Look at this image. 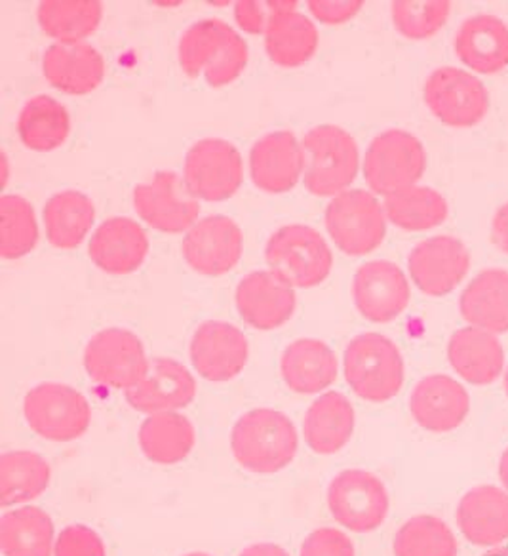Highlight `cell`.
I'll list each match as a JSON object with an SVG mask.
<instances>
[{
	"label": "cell",
	"instance_id": "1",
	"mask_svg": "<svg viewBox=\"0 0 508 556\" xmlns=\"http://www.w3.org/2000/svg\"><path fill=\"white\" fill-rule=\"evenodd\" d=\"M179 65L189 77L204 75L209 86L221 88L246 70L247 45L231 25L219 20L193 24L181 35Z\"/></svg>",
	"mask_w": 508,
	"mask_h": 556
},
{
	"label": "cell",
	"instance_id": "2",
	"mask_svg": "<svg viewBox=\"0 0 508 556\" xmlns=\"http://www.w3.org/2000/svg\"><path fill=\"white\" fill-rule=\"evenodd\" d=\"M232 454L246 471H282L297 454V431L292 419L277 409L247 412L232 427Z\"/></svg>",
	"mask_w": 508,
	"mask_h": 556
},
{
	"label": "cell",
	"instance_id": "3",
	"mask_svg": "<svg viewBox=\"0 0 508 556\" xmlns=\"http://www.w3.org/2000/svg\"><path fill=\"white\" fill-rule=\"evenodd\" d=\"M305 187L315 197L345 193L358 174V148L348 131L331 124L316 126L303 143Z\"/></svg>",
	"mask_w": 508,
	"mask_h": 556
},
{
	"label": "cell",
	"instance_id": "4",
	"mask_svg": "<svg viewBox=\"0 0 508 556\" xmlns=\"http://www.w3.org/2000/svg\"><path fill=\"white\" fill-rule=\"evenodd\" d=\"M345 378L360 399L385 402L401 393L404 361L394 341L381 333H363L345 351Z\"/></svg>",
	"mask_w": 508,
	"mask_h": 556
},
{
	"label": "cell",
	"instance_id": "5",
	"mask_svg": "<svg viewBox=\"0 0 508 556\" xmlns=\"http://www.w3.org/2000/svg\"><path fill=\"white\" fill-rule=\"evenodd\" d=\"M265 257L270 270L293 288H313L333 267L328 242L307 225H288L270 237Z\"/></svg>",
	"mask_w": 508,
	"mask_h": 556
},
{
	"label": "cell",
	"instance_id": "6",
	"mask_svg": "<svg viewBox=\"0 0 508 556\" xmlns=\"http://www.w3.org/2000/svg\"><path fill=\"white\" fill-rule=\"evenodd\" d=\"M427 166L423 143L404 130H386L371 141L364 178L378 194L398 193L416 186Z\"/></svg>",
	"mask_w": 508,
	"mask_h": 556
},
{
	"label": "cell",
	"instance_id": "7",
	"mask_svg": "<svg viewBox=\"0 0 508 556\" xmlns=\"http://www.w3.org/2000/svg\"><path fill=\"white\" fill-rule=\"evenodd\" d=\"M326 227L341 252L360 257L381 247L385 239V210L363 189L345 191L328 204Z\"/></svg>",
	"mask_w": 508,
	"mask_h": 556
},
{
	"label": "cell",
	"instance_id": "8",
	"mask_svg": "<svg viewBox=\"0 0 508 556\" xmlns=\"http://www.w3.org/2000/svg\"><path fill=\"white\" fill-rule=\"evenodd\" d=\"M24 414L35 433L54 442L75 441L92 421L85 394L62 383L33 387L25 396Z\"/></svg>",
	"mask_w": 508,
	"mask_h": 556
},
{
	"label": "cell",
	"instance_id": "9",
	"mask_svg": "<svg viewBox=\"0 0 508 556\" xmlns=\"http://www.w3.org/2000/svg\"><path fill=\"white\" fill-rule=\"evenodd\" d=\"M85 366L96 383L128 391L145 379L151 364L136 333L124 328H107L96 333L88 343Z\"/></svg>",
	"mask_w": 508,
	"mask_h": 556
},
{
	"label": "cell",
	"instance_id": "10",
	"mask_svg": "<svg viewBox=\"0 0 508 556\" xmlns=\"http://www.w3.org/2000/svg\"><path fill=\"white\" fill-rule=\"evenodd\" d=\"M328 505L343 528L356 533L373 532L389 515V494L376 475L348 469L331 480Z\"/></svg>",
	"mask_w": 508,
	"mask_h": 556
},
{
	"label": "cell",
	"instance_id": "11",
	"mask_svg": "<svg viewBox=\"0 0 508 556\" xmlns=\"http://www.w3.org/2000/svg\"><path fill=\"white\" fill-rule=\"evenodd\" d=\"M242 156L225 139H202L186 156V181L189 193L202 201L231 199L242 186Z\"/></svg>",
	"mask_w": 508,
	"mask_h": 556
},
{
	"label": "cell",
	"instance_id": "12",
	"mask_svg": "<svg viewBox=\"0 0 508 556\" xmlns=\"http://www.w3.org/2000/svg\"><path fill=\"white\" fill-rule=\"evenodd\" d=\"M424 101L440 123L454 128L474 126L490 109L485 86L457 67H440L427 78Z\"/></svg>",
	"mask_w": 508,
	"mask_h": 556
},
{
	"label": "cell",
	"instance_id": "13",
	"mask_svg": "<svg viewBox=\"0 0 508 556\" xmlns=\"http://www.w3.org/2000/svg\"><path fill=\"white\" fill-rule=\"evenodd\" d=\"M134 206L149 227L162 232L189 231L201 212L199 199L176 172H158L149 184L136 187Z\"/></svg>",
	"mask_w": 508,
	"mask_h": 556
},
{
	"label": "cell",
	"instance_id": "14",
	"mask_svg": "<svg viewBox=\"0 0 508 556\" xmlns=\"http://www.w3.org/2000/svg\"><path fill=\"white\" fill-rule=\"evenodd\" d=\"M408 265L417 288L440 298L454 292L469 273L470 254L461 240L439 235L419 242L409 254Z\"/></svg>",
	"mask_w": 508,
	"mask_h": 556
},
{
	"label": "cell",
	"instance_id": "15",
	"mask_svg": "<svg viewBox=\"0 0 508 556\" xmlns=\"http://www.w3.org/2000/svg\"><path fill=\"white\" fill-rule=\"evenodd\" d=\"M181 250L196 273L219 277L240 262L244 239L239 225L229 217L209 216L187 231Z\"/></svg>",
	"mask_w": 508,
	"mask_h": 556
},
{
	"label": "cell",
	"instance_id": "16",
	"mask_svg": "<svg viewBox=\"0 0 508 556\" xmlns=\"http://www.w3.org/2000/svg\"><path fill=\"white\" fill-rule=\"evenodd\" d=\"M408 278L391 262L364 263L353 280V298L364 318L391 323L409 303Z\"/></svg>",
	"mask_w": 508,
	"mask_h": 556
},
{
	"label": "cell",
	"instance_id": "17",
	"mask_svg": "<svg viewBox=\"0 0 508 556\" xmlns=\"http://www.w3.org/2000/svg\"><path fill=\"white\" fill-rule=\"evenodd\" d=\"M194 370L208 381H229L244 370L247 340L237 326L208 320L199 326L191 341Z\"/></svg>",
	"mask_w": 508,
	"mask_h": 556
},
{
	"label": "cell",
	"instance_id": "18",
	"mask_svg": "<svg viewBox=\"0 0 508 556\" xmlns=\"http://www.w3.org/2000/svg\"><path fill=\"white\" fill-rule=\"evenodd\" d=\"M305 170V153L292 131L263 136L250 153V174L255 187L270 194L288 193Z\"/></svg>",
	"mask_w": 508,
	"mask_h": 556
},
{
	"label": "cell",
	"instance_id": "19",
	"mask_svg": "<svg viewBox=\"0 0 508 556\" xmlns=\"http://www.w3.org/2000/svg\"><path fill=\"white\" fill-rule=\"evenodd\" d=\"M411 416L431 433H447L461 426L469 416L467 389L449 376L434 374L421 379L409 396Z\"/></svg>",
	"mask_w": 508,
	"mask_h": 556
},
{
	"label": "cell",
	"instance_id": "20",
	"mask_svg": "<svg viewBox=\"0 0 508 556\" xmlns=\"http://www.w3.org/2000/svg\"><path fill=\"white\" fill-rule=\"evenodd\" d=\"M237 307L247 325L275 330L292 318L295 292L272 270H257L242 278L237 288Z\"/></svg>",
	"mask_w": 508,
	"mask_h": 556
},
{
	"label": "cell",
	"instance_id": "21",
	"mask_svg": "<svg viewBox=\"0 0 508 556\" xmlns=\"http://www.w3.org/2000/svg\"><path fill=\"white\" fill-rule=\"evenodd\" d=\"M194 394L196 381L183 364L172 358H154L145 379L126 391V401L138 412L161 414L191 404Z\"/></svg>",
	"mask_w": 508,
	"mask_h": 556
},
{
	"label": "cell",
	"instance_id": "22",
	"mask_svg": "<svg viewBox=\"0 0 508 556\" xmlns=\"http://www.w3.org/2000/svg\"><path fill=\"white\" fill-rule=\"evenodd\" d=\"M149 239L130 217H111L93 232L88 254L109 275H130L145 262Z\"/></svg>",
	"mask_w": 508,
	"mask_h": 556
},
{
	"label": "cell",
	"instance_id": "23",
	"mask_svg": "<svg viewBox=\"0 0 508 556\" xmlns=\"http://www.w3.org/2000/svg\"><path fill=\"white\" fill-rule=\"evenodd\" d=\"M457 526L478 547H497L508 540V492L484 484L462 495L457 507Z\"/></svg>",
	"mask_w": 508,
	"mask_h": 556
},
{
	"label": "cell",
	"instance_id": "24",
	"mask_svg": "<svg viewBox=\"0 0 508 556\" xmlns=\"http://www.w3.org/2000/svg\"><path fill=\"white\" fill-rule=\"evenodd\" d=\"M42 71L50 86L69 96H85L103 83L105 62L92 45H54L48 48Z\"/></svg>",
	"mask_w": 508,
	"mask_h": 556
},
{
	"label": "cell",
	"instance_id": "25",
	"mask_svg": "<svg viewBox=\"0 0 508 556\" xmlns=\"http://www.w3.org/2000/svg\"><path fill=\"white\" fill-rule=\"evenodd\" d=\"M455 52L467 67L495 75L508 65V27L499 17H469L455 35Z\"/></svg>",
	"mask_w": 508,
	"mask_h": 556
},
{
	"label": "cell",
	"instance_id": "26",
	"mask_svg": "<svg viewBox=\"0 0 508 556\" xmlns=\"http://www.w3.org/2000/svg\"><path fill=\"white\" fill-rule=\"evenodd\" d=\"M447 358L454 370L472 386H490L505 368V353L497 336L474 326L452 336Z\"/></svg>",
	"mask_w": 508,
	"mask_h": 556
},
{
	"label": "cell",
	"instance_id": "27",
	"mask_svg": "<svg viewBox=\"0 0 508 556\" xmlns=\"http://www.w3.org/2000/svg\"><path fill=\"white\" fill-rule=\"evenodd\" d=\"M355 431V408L345 394L326 393L308 408L303 433L308 448L331 456L343 448Z\"/></svg>",
	"mask_w": 508,
	"mask_h": 556
},
{
	"label": "cell",
	"instance_id": "28",
	"mask_svg": "<svg viewBox=\"0 0 508 556\" xmlns=\"http://www.w3.org/2000/svg\"><path fill=\"white\" fill-rule=\"evenodd\" d=\"M470 326L492 333L508 332V270L485 269L472 278L459 300Z\"/></svg>",
	"mask_w": 508,
	"mask_h": 556
},
{
	"label": "cell",
	"instance_id": "29",
	"mask_svg": "<svg viewBox=\"0 0 508 556\" xmlns=\"http://www.w3.org/2000/svg\"><path fill=\"white\" fill-rule=\"evenodd\" d=\"M280 370L293 393H320L338 379V358L322 341L297 340L285 349Z\"/></svg>",
	"mask_w": 508,
	"mask_h": 556
},
{
	"label": "cell",
	"instance_id": "30",
	"mask_svg": "<svg viewBox=\"0 0 508 556\" xmlns=\"http://www.w3.org/2000/svg\"><path fill=\"white\" fill-rule=\"evenodd\" d=\"M196 433L186 416L176 412L151 414L139 429V446L154 464L174 465L183 462L194 448Z\"/></svg>",
	"mask_w": 508,
	"mask_h": 556
},
{
	"label": "cell",
	"instance_id": "31",
	"mask_svg": "<svg viewBox=\"0 0 508 556\" xmlns=\"http://www.w3.org/2000/svg\"><path fill=\"white\" fill-rule=\"evenodd\" d=\"M54 525L39 507L4 513L0 518V551L4 556H52Z\"/></svg>",
	"mask_w": 508,
	"mask_h": 556
},
{
	"label": "cell",
	"instance_id": "32",
	"mask_svg": "<svg viewBox=\"0 0 508 556\" xmlns=\"http://www.w3.org/2000/svg\"><path fill=\"white\" fill-rule=\"evenodd\" d=\"M265 48L270 62L280 67H300L318 48L316 25L295 10L278 14L265 31Z\"/></svg>",
	"mask_w": 508,
	"mask_h": 556
},
{
	"label": "cell",
	"instance_id": "33",
	"mask_svg": "<svg viewBox=\"0 0 508 556\" xmlns=\"http://www.w3.org/2000/svg\"><path fill=\"white\" fill-rule=\"evenodd\" d=\"M93 219V202L80 191L55 193L45 206L48 240L62 250L77 248L92 229Z\"/></svg>",
	"mask_w": 508,
	"mask_h": 556
},
{
	"label": "cell",
	"instance_id": "34",
	"mask_svg": "<svg viewBox=\"0 0 508 556\" xmlns=\"http://www.w3.org/2000/svg\"><path fill=\"white\" fill-rule=\"evenodd\" d=\"M67 109L48 96H37L25 103L17 118V131L25 148L39 153L62 148L69 136Z\"/></svg>",
	"mask_w": 508,
	"mask_h": 556
},
{
	"label": "cell",
	"instance_id": "35",
	"mask_svg": "<svg viewBox=\"0 0 508 556\" xmlns=\"http://www.w3.org/2000/svg\"><path fill=\"white\" fill-rule=\"evenodd\" d=\"M50 465L35 452L20 450L0 457V505H20L37 500L50 484Z\"/></svg>",
	"mask_w": 508,
	"mask_h": 556
},
{
	"label": "cell",
	"instance_id": "36",
	"mask_svg": "<svg viewBox=\"0 0 508 556\" xmlns=\"http://www.w3.org/2000/svg\"><path fill=\"white\" fill-rule=\"evenodd\" d=\"M103 9L98 0H48L40 2V29L60 45H80L100 25Z\"/></svg>",
	"mask_w": 508,
	"mask_h": 556
},
{
	"label": "cell",
	"instance_id": "37",
	"mask_svg": "<svg viewBox=\"0 0 508 556\" xmlns=\"http://www.w3.org/2000/svg\"><path fill=\"white\" fill-rule=\"evenodd\" d=\"M385 216L406 231H427L444 224L447 202L431 187H409L385 199Z\"/></svg>",
	"mask_w": 508,
	"mask_h": 556
},
{
	"label": "cell",
	"instance_id": "38",
	"mask_svg": "<svg viewBox=\"0 0 508 556\" xmlns=\"http://www.w3.org/2000/svg\"><path fill=\"white\" fill-rule=\"evenodd\" d=\"M394 556H457V540L444 520L419 515L396 532Z\"/></svg>",
	"mask_w": 508,
	"mask_h": 556
},
{
	"label": "cell",
	"instance_id": "39",
	"mask_svg": "<svg viewBox=\"0 0 508 556\" xmlns=\"http://www.w3.org/2000/svg\"><path fill=\"white\" fill-rule=\"evenodd\" d=\"M39 225L29 202L17 194L0 199V254L16 260L37 247Z\"/></svg>",
	"mask_w": 508,
	"mask_h": 556
},
{
	"label": "cell",
	"instance_id": "40",
	"mask_svg": "<svg viewBox=\"0 0 508 556\" xmlns=\"http://www.w3.org/2000/svg\"><path fill=\"white\" fill-rule=\"evenodd\" d=\"M447 0H401L393 2L394 27L411 40H423L442 29L449 17Z\"/></svg>",
	"mask_w": 508,
	"mask_h": 556
},
{
	"label": "cell",
	"instance_id": "41",
	"mask_svg": "<svg viewBox=\"0 0 508 556\" xmlns=\"http://www.w3.org/2000/svg\"><path fill=\"white\" fill-rule=\"evenodd\" d=\"M295 9H297V2H288V0H259V2L244 0V2H237L234 17L244 31L265 35L272 17Z\"/></svg>",
	"mask_w": 508,
	"mask_h": 556
},
{
	"label": "cell",
	"instance_id": "42",
	"mask_svg": "<svg viewBox=\"0 0 508 556\" xmlns=\"http://www.w3.org/2000/svg\"><path fill=\"white\" fill-rule=\"evenodd\" d=\"M55 556H105L100 535L88 526H67L55 541Z\"/></svg>",
	"mask_w": 508,
	"mask_h": 556
},
{
	"label": "cell",
	"instance_id": "43",
	"mask_svg": "<svg viewBox=\"0 0 508 556\" xmlns=\"http://www.w3.org/2000/svg\"><path fill=\"white\" fill-rule=\"evenodd\" d=\"M301 556H355V545L347 533L335 528H320L305 540Z\"/></svg>",
	"mask_w": 508,
	"mask_h": 556
},
{
	"label": "cell",
	"instance_id": "44",
	"mask_svg": "<svg viewBox=\"0 0 508 556\" xmlns=\"http://www.w3.org/2000/svg\"><path fill=\"white\" fill-rule=\"evenodd\" d=\"M363 9L360 0H335V2H326V0H310L308 10L310 14L328 25H341L355 17Z\"/></svg>",
	"mask_w": 508,
	"mask_h": 556
},
{
	"label": "cell",
	"instance_id": "45",
	"mask_svg": "<svg viewBox=\"0 0 508 556\" xmlns=\"http://www.w3.org/2000/svg\"><path fill=\"white\" fill-rule=\"evenodd\" d=\"M492 239L503 254L508 255V202L497 210L492 222Z\"/></svg>",
	"mask_w": 508,
	"mask_h": 556
},
{
	"label": "cell",
	"instance_id": "46",
	"mask_svg": "<svg viewBox=\"0 0 508 556\" xmlns=\"http://www.w3.org/2000/svg\"><path fill=\"white\" fill-rule=\"evenodd\" d=\"M240 556H290L284 548L272 545V543H257L252 547L244 548Z\"/></svg>",
	"mask_w": 508,
	"mask_h": 556
},
{
	"label": "cell",
	"instance_id": "47",
	"mask_svg": "<svg viewBox=\"0 0 508 556\" xmlns=\"http://www.w3.org/2000/svg\"><path fill=\"white\" fill-rule=\"evenodd\" d=\"M499 477L503 486H505V490L508 492V448L505 450L503 456H500Z\"/></svg>",
	"mask_w": 508,
	"mask_h": 556
},
{
	"label": "cell",
	"instance_id": "48",
	"mask_svg": "<svg viewBox=\"0 0 508 556\" xmlns=\"http://www.w3.org/2000/svg\"><path fill=\"white\" fill-rule=\"evenodd\" d=\"M482 556H508V547L492 548V551H487Z\"/></svg>",
	"mask_w": 508,
	"mask_h": 556
},
{
	"label": "cell",
	"instance_id": "49",
	"mask_svg": "<svg viewBox=\"0 0 508 556\" xmlns=\"http://www.w3.org/2000/svg\"><path fill=\"white\" fill-rule=\"evenodd\" d=\"M505 391H507V396H508V368H507V376H505Z\"/></svg>",
	"mask_w": 508,
	"mask_h": 556
},
{
	"label": "cell",
	"instance_id": "50",
	"mask_svg": "<svg viewBox=\"0 0 508 556\" xmlns=\"http://www.w3.org/2000/svg\"><path fill=\"white\" fill-rule=\"evenodd\" d=\"M186 556H209V555H206V553H191V555H186Z\"/></svg>",
	"mask_w": 508,
	"mask_h": 556
}]
</instances>
